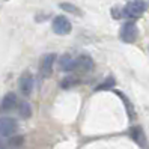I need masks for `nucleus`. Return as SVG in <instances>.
<instances>
[{
	"instance_id": "obj_5",
	"label": "nucleus",
	"mask_w": 149,
	"mask_h": 149,
	"mask_svg": "<svg viewBox=\"0 0 149 149\" xmlns=\"http://www.w3.org/2000/svg\"><path fill=\"white\" fill-rule=\"evenodd\" d=\"M56 62V54L54 53H48L41 59L39 63V72L44 78H47L51 75V71H53V65Z\"/></svg>"
},
{
	"instance_id": "obj_11",
	"label": "nucleus",
	"mask_w": 149,
	"mask_h": 149,
	"mask_svg": "<svg viewBox=\"0 0 149 149\" xmlns=\"http://www.w3.org/2000/svg\"><path fill=\"white\" fill-rule=\"evenodd\" d=\"M18 113H20V116L23 119H29L32 116V107H30V104L29 102H20V106H18Z\"/></svg>"
},
{
	"instance_id": "obj_8",
	"label": "nucleus",
	"mask_w": 149,
	"mask_h": 149,
	"mask_svg": "<svg viewBox=\"0 0 149 149\" xmlns=\"http://www.w3.org/2000/svg\"><path fill=\"white\" fill-rule=\"evenodd\" d=\"M92 68H93V60L91 56L81 54L75 59V69H78V71L89 72V71H92Z\"/></svg>"
},
{
	"instance_id": "obj_7",
	"label": "nucleus",
	"mask_w": 149,
	"mask_h": 149,
	"mask_svg": "<svg viewBox=\"0 0 149 149\" xmlns=\"http://www.w3.org/2000/svg\"><path fill=\"white\" fill-rule=\"evenodd\" d=\"M17 95L14 92H9L3 96L2 102H0V113H6V111H11L17 107Z\"/></svg>"
},
{
	"instance_id": "obj_13",
	"label": "nucleus",
	"mask_w": 149,
	"mask_h": 149,
	"mask_svg": "<svg viewBox=\"0 0 149 149\" xmlns=\"http://www.w3.org/2000/svg\"><path fill=\"white\" fill-rule=\"evenodd\" d=\"M113 86H115V80H113L111 77H109L106 83H102V84H100L98 87H96V91H102V89H110V87H113Z\"/></svg>"
},
{
	"instance_id": "obj_4",
	"label": "nucleus",
	"mask_w": 149,
	"mask_h": 149,
	"mask_svg": "<svg viewBox=\"0 0 149 149\" xmlns=\"http://www.w3.org/2000/svg\"><path fill=\"white\" fill-rule=\"evenodd\" d=\"M139 36V29L136 23L133 21H128L125 24H122V29H120V39L124 42H134Z\"/></svg>"
},
{
	"instance_id": "obj_2",
	"label": "nucleus",
	"mask_w": 149,
	"mask_h": 149,
	"mask_svg": "<svg viewBox=\"0 0 149 149\" xmlns=\"http://www.w3.org/2000/svg\"><path fill=\"white\" fill-rule=\"evenodd\" d=\"M51 29H53L56 35H68L71 32L72 26H71V21L65 15H57L53 20V23H51Z\"/></svg>"
},
{
	"instance_id": "obj_3",
	"label": "nucleus",
	"mask_w": 149,
	"mask_h": 149,
	"mask_svg": "<svg viewBox=\"0 0 149 149\" xmlns=\"http://www.w3.org/2000/svg\"><path fill=\"white\" fill-rule=\"evenodd\" d=\"M17 130L18 124L12 118H0V137H12Z\"/></svg>"
},
{
	"instance_id": "obj_12",
	"label": "nucleus",
	"mask_w": 149,
	"mask_h": 149,
	"mask_svg": "<svg viewBox=\"0 0 149 149\" xmlns=\"http://www.w3.org/2000/svg\"><path fill=\"white\" fill-rule=\"evenodd\" d=\"M77 78L74 77V75H68V77H65L62 81H60V87L62 89H69V87H72L74 84H77Z\"/></svg>"
},
{
	"instance_id": "obj_14",
	"label": "nucleus",
	"mask_w": 149,
	"mask_h": 149,
	"mask_svg": "<svg viewBox=\"0 0 149 149\" xmlns=\"http://www.w3.org/2000/svg\"><path fill=\"white\" fill-rule=\"evenodd\" d=\"M60 8H62V9H65V11H71V12H77V14H80V11H78L75 6L68 5V3H62V5H60Z\"/></svg>"
},
{
	"instance_id": "obj_9",
	"label": "nucleus",
	"mask_w": 149,
	"mask_h": 149,
	"mask_svg": "<svg viewBox=\"0 0 149 149\" xmlns=\"http://www.w3.org/2000/svg\"><path fill=\"white\" fill-rule=\"evenodd\" d=\"M59 66H60L62 71L71 72V71L75 69V59L71 57L69 54H63L62 57H60V60H59Z\"/></svg>"
},
{
	"instance_id": "obj_10",
	"label": "nucleus",
	"mask_w": 149,
	"mask_h": 149,
	"mask_svg": "<svg viewBox=\"0 0 149 149\" xmlns=\"http://www.w3.org/2000/svg\"><path fill=\"white\" fill-rule=\"evenodd\" d=\"M131 137H133L140 146L145 145V134H143V130L140 127H134L133 130H131Z\"/></svg>"
},
{
	"instance_id": "obj_6",
	"label": "nucleus",
	"mask_w": 149,
	"mask_h": 149,
	"mask_svg": "<svg viewBox=\"0 0 149 149\" xmlns=\"http://www.w3.org/2000/svg\"><path fill=\"white\" fill-rule=\"evenodd\" d=\"M33 86H35V81H33V75L30 72H24L21 77H20V80H18V87H20V91L24 96H29L33 91Z\"/></svg>"
},
{
	"instance_id": "obj_1",
	"label": "nucleus",
	"mask_w": 149,
	"mask_h": 149,
	"mask_svg": "<svg viewBox=\"0 0 149 149\" xmlns=\"http://www.w3.org/2000/svg\"><path fill=\"white\" fill-rule=\"evenodd\" d=\"M146 11V3L143 0H133V2H128L122 11V15L128 17V18H136L140 17L143 12Z\"/></svg>"
}]
</instances>
